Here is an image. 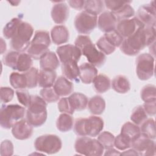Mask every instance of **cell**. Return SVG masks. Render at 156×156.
Segmentation results:
<instances>
[{"label":"cell","instance_id":"cell-1","mask_svg":"<svg viewBox=\"0 0 156 156\" xmlns=\"http://www.w3.org/2000/svg\"><path fill=\"white\" fill-rule=\"evenodd\" d=\"M155 41V26H144L138 29L134 34L124 38L120 50L126 55H137L145 47L149 46Z\"/></svg>","mask_w":156,"mask_h":156},{"label":"cell","instance_id":"cell-2","mask_svg":"<svg viewBox=\"0 0 156 156\" xmlns=\"http://www.w3.org/2000/svg\"><path fill=\"white\" fill-rule=\"evenodd\" d=\"M75 46L86 57L88 63L99 67L104 64L106 60L105 55L98 50L88 35H78L74 42Z\"/></svg>","mask_w":156,"mask_h":156},{"label":"cell","instance_id":"cell-3","mask_svg":"<svg viewBox=\"0 0 156 156\" xmlns=\"http://www.w3.org/2000/svg\"><path fill=\"white\" fill-rule=\"evenodd\" d=\"M46 102L38 95H31L30 104L26 111V120L33 127H40L47 119Z\"/></svg>","mask_w":156,"mask_h":156},{"label":"cell","instance_id":"cell-4","mask_svg":"<svg viewBox=\"0 0 156 156\" xmlns=\"http://www.w3.org/2000/svg\"><path fill=\"white\" fill-rule=\"evenodd\" d=\"M104 128L103 119L97 116H90L88 118H79L76 119L74 125V132L79 136L96 137Z\"/></svg>","mask_w":156,"mask_h":156},{"label":"cell","instance_id":"cell-5","mask_svg":"<svg viewBox=\"0 0 156 156\" xmlns=\"http://www.w3.org/2000/svg\"><path fill=\"white\" fill-rule=\"evenodd\" d=\"M33 33L34 28L32 25L23 21L15 35L10 40V44L12 49L19 52L27 50L30 44V39Z\"/></svg>","mask_w":156,"mask_h":156},{"label":"cell","instance_id":"cell-6","mask_svg":"<svg viewBox=\"0 0 156 156\" xmlns=\"http://www.w3.org/2000/svg\"><path fill=\"white\" fill-rule=\"evenodd\" d=\"M50 44L51 38L49 32L46 30H37L27 52L32 58L39 59L49 51Z\"/></svg>","mask_w":156,"mask_h":156},{"label":"cell","instance_id":"cell-7","mask_svg":"<svg viewBox=\"0 0 156 156\" xmlns=\"http://www.w3.org/2000/svg\"><path fill=\"white\" fill-rule=\"evenodd\" d=\"M25 107L18 104L2 105L0 110V124L5 129H9L13 124L22 119L25 115Z\"/></svg>","mask_w":156,"mask_h":156},{"label":"cell","instance_id":"cell-8","mask_svg":"<svg viewBox=\"0 0 156 156\" xmlns=\"http://www.w3.org/2000/svg\"><path fill=\"white\" fill-rule=\"evenodd\" d=\"M75 151L80 155L100 156L104 153V148L98 140L88 136H80L76 139Z\"/></svg>","mask_w":156,"mask_h":156},{"label":"cell","instance_id":"cell-9","mask_svg":"<svg viewBox=\"0 0 156 156\" xmlns=\"http://www.w3.org/2000/svg\"><path fill=\"white\" fill-rule=\"evenodd\" d=\"M34 146L35 149L39 152L53 154L60 151L62 142L56 135L45 134L36 138Z\"/></svg>","mask_w":156,"mask_h":156},{"label":"cell","instance_id":"cell-10","mask_svg":"<svg viewBox=\"0 0 156 156\" xmlns=\"http://www.w3.org/2000/svg\"><path fill=\"white\" fill-rule=\"evenodd\" d=\"M136 73L141 80L151 78L154 73V57L147 53L139 55L136 59Z\"/></svg>","mask_w":156,"mask_h":156},{"label":"cell","instance_id":"cell-11","mask_svg":"<svg viewBox=\"0 0 156 156\" xmlns=\"http://www.w3.org/2000/svg\"><path fill=\"white\" fill-rule=\"evenodd\" d=\"M74 24L77 32L82 34H89L96 27L98 17L84 10L76 15Z\"/></svg>","mask_w":156,"mask_h":156},{"label":"cell","instance_id":"cell-12","mask_svg":"<svg viewBox=\"0 0 156 156\" xmlns=\"http://www.w3.org/2000/svg\"><path fill=\"white\" fill-rule=\"evenodd\" d=\"M131 147L137 152L138 155L150 156L155 154L154 141L142 133H140L132 141Z\"/></svg>","mask_w":156,"mask_h":156},{"label":"cell","instance_id":"cell-13","mask_svg":"<svg viewBox=\"0 0 156 156\" xmlns=\"http://www.w3.org/2000/svg\"><path fill=\"white\" fill-rule=\"evenodd\" d=\"M144 26H155L156 13L155 2L144 4L139 7L135 16Z\"/></svg>","mask_w":156,"mask_h":156},{"label":"cell","instance_id":"cell-14","mask_svg":"<svg viewBox=\"0 0 156 156\" xmlns=\"http://www.w3.org/2000/svg\"><path fill=\"white\" fill-rule=\"evenodd\" d=\"M144 26L136 18L126 19L118 21L116 24V31L124 38H126L134 34L138 29Z\"/></svg>","mask_w":156,"mask_h":156},{"label":"cell","instance_id":"cell-15","mask_svg":"<svg viewBox=\"0 0 156 156\" xmlns=\"http://www.w3.org/2000/svg\"><path fill=\"white\" fill-rule=\"evenodd\" d=\"M56 52L62 63L70 60L78 62L82 55L80 50L75 45L70 44L58 47Z\"/></svg>","mask_w":156,"mask_h":156},{"label":"cell","instance_id":"cell-16","mask_svg":"<svg viewBox=\"0 0 156 156\" xmlns=\"http://www.w3.org/2000/svg\"><path fill=\"white\" fill-rule=\"evenodd\" d=\"M13 136L17 140H25L31 137L33 133V126L27 121L22 119L16 122L12 127Z\"/></svg>","mask_w":156,"mask_h":156},{"label":"cell","instance_id":"cell-17","mask_svg":"<svg viewBox=\"0 0 156 156\" xmlns=\"http://www.w3.org/2000/svg\"><path fill=\"white\" fill-rule=\"evenodd\" d=\"M69 7L63 1H57L53 5L51 12L52 20L58 24L65 23L69 17Z\"/></svg>","mask_w":156,"mask_h":156},{"label":"cell","instance_id":"cell-18","mask_svg":"<svg viewBox=\"0 0 156 156\" xmlns=\"http://www.w3.org/2000/svg\"><path fill=\"white\" fill-rule=\"evenodd\" d=\"M117 20L109 11L102 12L98 19V26L99 30L107 33L116 29Z\"/></svg>","mask_w":156,"mask_h":156},{"label":"cell","instance_id":"cell-19","mask_svg":"<svg viewBox=\"0 0 156 156\" xmlns=\"http://www.w3.org/2000/svg\"><path fill=\"white\" fill-rule=\"evenodd\" d=\"M79 77L85 84L92 83L98 73L96 66L88 62H85L79 66Z\"/></svg>","mask_w":156,"mask_h":156},{"label":"cell","instance_id":"cell-20","mask_svg":"<svg viewBox=\"0 0 156 156\" xmlns=\"http://www.w3.org/2000/svg\"><path fill=\"white\" fill-rule=\"evenodd\" d=\"M59 96H66L73 92V83L65 76H59L55 81L53 87Z\"/></svg>","mask_w":156,"mask_h":156},{"label":"cell","instance_id":"cell-21","mask_svg":"<svg viewBox=\"0 0 156 156\" xmlns=\"http://www.w3.org/2000/svg\"><path fill=\"white\" fill-rule=\"evenodd\" d=\"M40 66L42 70L55 71L60 66V60L52 51H48L40 58Z\"/></svg>","mask_w":156,"mask_h":156},{"label":"cell","instance_id":"cell-22","mask_svg":"<svg viewBox=\"0 0 156 156\" xmlns=\"http://www.w3.org/2000/svg\"><path fill=\"white\" fill-rule=\"evenodd\" d=\"M51 37L55 44H61L69 41V33L68 29L63 25L54 26L51 31Z\"/></svg>","mask_w":156,"mask_h":156},{"label":"cell","instance_id":"cell-23","mask_svg":"<svg viewBox=\"0 0 156 156\" xmlns=\"http://www.w3.org/2000/svg\"><path fill=\"white\" fill-rule=\"evenodd\" d=\"M62 71L63 76L69 80L77 81L79 77V66L77 62L74 60L62 63Z\"/></svg>","mask_w":156,"mask_h":156},{"label":"cell","instance_id":"cell-24","mask_svg":"<svg viewBox=\"0 0 156 156\" xmlns=\"http://www.w3.org/2000/svg\"><path fill=\"white\" fill-rule=\"evenodd\" d=\"M57 74L55 71L41 69L38 72V85L42 88L52 87L56 80Z\"/></svg>","mask_w":156,"mask_h":156},{"label":"cell","instance_id":"cell-25","mask_svg":"<svg viewBox=\"0 0 156 156\" xmlns=\"http://www.w3.org/2000/svg\"><path fill=\"white\" fill-rule=\"evenodd\" d=\"M112 88L117 93L125 94L130 89V83L127 77L122 75L115 76L112 81Z\"/></svg>","mask_w":156,"mask_h":156},{"label":"cell","instance_id":"cell-26","mask_svg":"<svg viewBox=\"0 0 156 156\" xmlns=\"http://www.w3.org/2000/svg\"><path fill=\"white\" fill-rule=\"evenodd\" d=\"M68 99L74 111L85 110L88 105V98L81 93H73L68 97Z\"/></svg>","mask_w":156,"mask_h":156},{"label":"cell","instance_id":"cell-27","mask_svg":"<svg viewBox=\"0 0 156 156\" xmlns=\"http://www.w3.org/2000/svg\"><path fill=\"white\" fill-rule=\"evenodd\" d=\"M88 108L90 112L93 115L102 114L105 108V100L101 96L96 95L88 101Z\"/></svg>","mask_w":156,"mask_h":156},{"label":"cell","instance_id":"cell-28","mask_svg":"<svg viewBox=\"0 0 156 156\" xmlns=\"http://www.w3.org/2000/svg\"><path fill=\"white\" fill-rule=\"evenodd\" d=\"M93 83L94 90L98 93H104L107 91L111 87L110 78L104 74L97 75Z\"/></svg>","mask_w":156,"mask_h":156},{"label":"cell","instance_id":"cell-29","mask_svg":"<svg viewBox=\"0 0 156 156\" xmlns=\"http://www.w3.org/2000/svg\"><path fill=\"white\" fill-rule=\"evenodd\" d=\"M73 124L74 119L72 116L65 113L60 114L56 121V127L62 132H66L71 130Z\"/></svg>","mask_w":156,"mask_h":156},{"label":"cell","instance_id":"cell-30","mask_svg":"<svg viewBox=\"0 0 156 156\" xmlns=\"http://www.w3.org/2000/svg\"><path fill=\"white\" fill-rule=\"evenodd\" d=\"M9 81L15 89L23 90L27 88V80L25 73L13 72L9 76Z\"/></svg>","mask_w":156,"mask_h":156},{"label":"cell","instance_id":"cell-31","mask_svg":"<svg viewBox=\"0 0 156 156\" xmlns=\"http://www.w3.org/2000/svg\"><path fill=\"white\" fill-rule=\"evenodd\" d=\"M131 1H127L121 7L117 10L111 12L116 18L117 21L122 20L129 19L135 15V10L130 5Z\"/></svg>","mask_w":156,"mask_h":156},{"label":"cell","instance_id":"cell-32","mask_svg":"<svg viewBox=\"0 0 156 156\" xmlns=\"http://www.w3.org/2000/svg\"><path fill=\"white\" fill-rule=\"evenodd\" d=\"M23 21L21 18H13L6 24L3 29V35L7 39H12L16 34L20 24Z\"/></svg>","mask_w":156,"mask_h":156},{"label":"cell","instance_id":"cell-33","mask_svg":"<svg viewBox=\"0 0 156 156\" xmlns=\"http://www.w3.org/2000/svg\"><path fill=\"white\" fill-rule=\"evenodd\" d=\"M121 133L129 138L132 141L141 133L140 127L134 123L127 122L121 127Z\"/></svg>","mask_w":156,"mask_h":156},{"label":"cell","instance_id":"cell-34","mask_svg":"<svg viewBox=\"0 0 156 156\" xmlns=\"http://www.w3.org/2000/svg\"><path fill=\"white\" fill-rule=\"evenodd\" d=\"M140 125V129L141 133L152 140L155 139V121L153 118H147Z\"/></svg>","mask_w":156,"mask_h":156},{"label":"cell","instance_id":"cell-35","mask_svg":"<svg viewBox=\"0 0 156 156\" xmlns=\"http://www.w3.org/2000/svg\"><path fill=\"white\" fill-rule=\"evenodd\" d=\"M32 58L27 53H20L16 64V70L25 73L29 70L32 66Z\"/></svg>","mask_w":156,"mask_h":156},{"label":"cell","instance_id":"cell-36","mask_svg":"<svg viewBox=\"0 0 156 156\" xmlns=\"http://www.w3.org/2000/svg\"><path fill=\"white\" fill-rule=\"evenodd\" d=\"M104 7V2L101 0H88L85 1L84 9L85 11L93 14L98 15L100 14Z\"/></svg>","mask_w":156,"mask_h":156},{"label":"cell","instance_id":"cell-37","mask_svg":"<svg viewBox=\"0 0 156 156\" xmlns=\"http://www.w3.org/2000/svg\"><path fill=\"white\" fill-rule=\"evenodd\" d=\"M147 118V115L145 112L143 105H138L135 107L130 115V119L137 126L140 125Z\"/></svg>","mask_w":156,"mask_h":156},{"label":"cell","instance_id":"cell-38","mask_svg":"<svg viewBox=\"0 0 156 156\" xmlns=\"http://www.w3.org/2000/svg\"><path fill=\"white\" fill-rule=\"evenodd\" d=\"M98 140L104 149H107L113 147L115 136L108 131H104L99 135Z\"/></svg>","mask_w":156,"mask_h":156},{"label":"cell","instance_id":"cell-39","mask_svg":"<svg viewBox=\"0 0 156 156\" xmlns=\"http://www.w3.org/2000/svg\"><path fill=\"white\" fill-rule=\"evenodd\" d=\"M41 97L48 103H52L58 101L60 96L56 93L54 88H43L40 91Z\"/></svg>","mask_w":156,"mask_h":156},{"label":"cell","instance_id":"cell-40","mask_svg":"<svg viewBox=\"0 0 156 156\" xmlns=\"http://www.w3.org/2000/svg\"><path fill=\"white\" fill-rule=\"evenodd\" d=\"M96 46L105 55H110L113 53L116 48L114 47L103 35L96 42Z\"/></svg>","mask_w":156,"mask_h":156},{"label":"cell","instance_id":"cell-41","mask_svg":"<svg viewBox=\"0 0 156 156\" xmlns=\"http://www.w3.org/2000/svg\"><path fill=\"white\" fill-rule=\"evenodd\" d=\"M140 96L144 102L156 99L155 86L151 84L145 85L141 90Z\"/></svg>","mask_w":156,"mask_h":156},{"label":"cell","instance_id":"cell-42","mask_svg":"<svg viewBox=\"0 0 156 156\" xmlns=\"http://www.w3.org/2000/svg\"><path fill=\"white\" fill-rule=\"evenodd\" d=\"M20 52L12 51L7 52L3 57L2 62L5 65L11 68L12 69L16 70V64L18 56Z\"/></svg>","mask_w":156,"mask_h":156},{"label":"cell","instance_id":"cell-43","mask_svg":"<svg viewBox=\"0 0 156 156\" xmlns=\"http://www.w3.org/2000/svg\"><path fill=\"white\" fill-rule=\"evenodd\" d=\"M38 70L35 67H32L29 70L25 72L27 80V88H33L38 85Z\"/></svg>","mask_w":156,"mask_h":156},{"label":"cell","instance_id":"cell-44","mask_svg":"<svg viewBox=\"0 0 156 156\" xmlns=\"http://www.w3.org/2000/svg\"><path fill=\"white\" fill-rule=\"evenodd\" d=\"M104 36L116 48L117 47H120L124 40V38L116 31V29L109 32L105 33Z\"/></svg>","mask_w":156,"mask_h":156},{"label":"cell","instance_id":"cell-45","mask_svg":"<svg viewBox=\"0 0 156 156\" xmlns=\"http://www.w3.org/2000/svg\"><path fill=\"white\" fill-rule=\"evenodd\" d=\"M131 143L132 141L129 138L121 133L115 137L114 146L120 151H124L130 148Z\"/></svg>","mask_w":156,"mask_h":156},{"label":"cell","instance_id":"cell-46","mask_svg":"<svg viewBox=\"0 0 156 156\" xmlns=\"http://www.w3.org/2000/svg\"><path fill=\"white\" fill-rule=\"evenodd\" d=\"M58 110L62 113H65L73 115L74 113V109L72 108L68 98H61L57 104Z\"/></svg>","mask_w":156,"mask_h":156},{"label":"cell","instance_id":"cell-47","mask_svg":"<svg viewBox=\"0 0 156 156\" xmlns=\"http://www.w3.org/2000/svg\"><path fill=\"white\" fill-rule=\"evenodd\" d=\"M15 93L20 104L25 107H28L31 99V95L29 92L27 90L23 89L16 90Z\"/></svg>","mask_w":156,"mask_h":156},{"label":"cell","instance_id":"cell-48","mask_svg":"<svg viewBox=\"0 0 156 156\" xmlns=\"http://www.w3.org/2000/svg\"><path fill=\"white\" fill-rule=\"evenodd\" d=\"M13 154V144L11 141L5 140L1 143L0 154L1 156H10Z\"/></svg>","mask_w":156,"mask_h":156},{"label":"cell","instance_id":"cell-49","mask_svg":"<svg viewBox=\"0 0 156 156\" xmlns=\"http://www.w3.org/2000/svg\"><path fill=\"white\" fill-rule=\"evenodd\" d=\"M14 96V91L8 87H2L1 88V101L6 104L10 102Z\"/></svg>","mask_w":156,"mask_h":156},{"label":"cell","instance_id":"cell-50","mask_svg":"<svg viewBox=\"0 0 156 156\" xmlns=\"http://www.w3.org/2000/svg\"><path fill=\"white\" fill-rule=\"evenodd\" d=\"M156 99L144 102L143 107L147 116H154L156 113Z\"/></svg>","mask_w":156,"mask_h":156},{"label":"cell","instance_id":"cell-51","mask_svg":"<svg viewBox=\"0 0 156 156\" xmlns=\"http://www.w3.org/2000/svg\"><path fill=\"white\" fill-rule=\"evenodd\" d=\"M127 1H104V5L106 7L110 10V12H113L120 7H121L124 4H126Z\"/></svg>","mask_w":156,"mask_h":156},{"label":"cell","instance_id":"cell-52","mask_svg":"<svg viewBox=\"0 0 156 156\" xmlns=\"http://www.w3.org/2000/svg\"><path fill=\"white\" fill-rule=\"evenodd\" d=\"M69 6L74 9L80 10L84 8L85 1L82 0H71L68 1Z\"/></svg>","mask_w":156,"mask_h":156},{"label":"cell","instance_id":"cell-53","mask_svg":"<svg viewBox=\"0 0 156 156\" xmlns=\"http://www.w3.org/2000/svg\"><path fill=\"white\" fill-rule=\"evenodd\" d=\"M105 155H119L121 153L117 150L113 149V147L106 149V151L104 154Z\"/></svg>","mask_w":156,"mask_h":156},{"label":"cell","instance_id":"cell-54","mask_svg":"<svg viewBox=\"0 0 156 156\" xmlns=\"http://www.w3.org/2000/svg\"><path fill=\"white\" fill-rule=\"evenodd\" d=\"M1 54H2L6 51L7 46H6V43L3 40V39L2 38H1Z\"/></svg>","mask_w":156,"mask_h":156},{"label":"cell","instance_id":"cell-55","mask_svg":"<svg viewBox=\"0 0 156 156\" xmlns=\"http://www.w3.org/2000/svg\"><path fill=\"white\" fill-rule=\"evenodd\" d=\"M121 155H138V154L134 149H130L127 151H125L122 153H121Z\"/></svg>","mask_w":156,"mask_h":156},{"label":"cell","instance_id":"cell-56","mask_svg":"<svg viewBox=\"0 0 156 156\" xmlns=\"http://www.w3.org/2000/svg\"><path fill=\"white\" fill-rule=\"evenodd\" d=\"M10 4H12V6H17L19 3H20V1H9Z\"/></svg>","mask_w":156,"mask_h":156}]
</instances>
